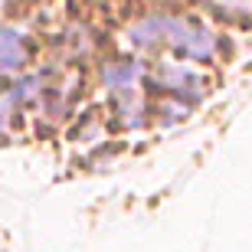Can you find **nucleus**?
I'll use <instances>...</instances> for the list:
<instances>
[{
    "label": "nucleus",
    "instance_id": "f257e3e1",
    "mask_svg": "<svg viewBox=\"0 0 252 252\" xmlns=\"http://www.w3.org/2000/svg\"><path fill=\"white\" fill-rule=\"evenodd\" d=\"M27 63V43L13 30H0V72H13Z\"/></svg>",
    "mask_w": 252,
    "mask_h": 252
}]
</instances>
